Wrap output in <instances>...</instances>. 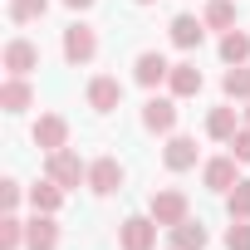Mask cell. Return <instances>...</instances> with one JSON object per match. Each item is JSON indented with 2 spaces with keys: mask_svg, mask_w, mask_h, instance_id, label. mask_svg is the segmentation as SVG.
Instances as JSON below:
<instances>
[{
  "mask_svg": "<svg viewBox=\"0 0 250 250\" xmlns=\"http://www.w3.org/2000/svg\"><path fill=\"white\" fill-rule=\"evenodd\" d=\"M147 216H152L162 230H172V226H182V221L191 216V201H187V191L162 187V191H152V196H147Z\"/></svg>",
  "mask_w": 250,
  "mask_h": 250,
  "instance_id": "6da1fadb",
  "label": "cell"
},
{
  "mask_svg": "<svg viewBox=\"0 0 250 250\" xmlns=\"http://www.w3.org/2000/svg\"><path fill=\"white\" fill-rule=\"evenodd\" d=\"M44 177H54L64 191H74V187H88V162H79V152L59 147V152L44 157Z\"/></svg>",
  "mask_w": 250,
  "mask_h": 250,
  "instance_id": "7a4b0ae2",
  "label": "cell"
},
{
  "mask_svg": "<svg viewBox=\"0 0 250 250\" xmlns=\"http://www.w3.org/2000/svg\"><path fill=\"white\" fill-rule=\"evenodd\" d=\"M64 59H69V64H93V59H98V30L83 25V20H74V25L64 30Z\"/></svg>",
  "mask_w": 250,
  "mask_h": 250,
  "instance_id": "3957f363",
  "label": "cell"
},
{
  "mask_svg": "<svg viewBox=\"0 0 250 250\" xmlns=\"http://www.w3.org/2000/svg\"><path fill=\"white\" fill-rule=\"evenodd\" d=\"M157 230H162V226H157L152 216H128V221L118 226V245H123V250H152V245H157Z\"/></svg>",
  "mask_w": 250,
  "mask_h": 250,
  "instance_id": "277c9868",
  "label": "cell"
},
{
  "mask_svg": "<svg viewBox=\"0 0 250 250\" xmlns=\"http://www.w3.org/2000/svg\"><path fill=\"white\" fill-rule=\"evenodd\" d=\"M143 128L172 138V133H177V98H157V93H152V98L143 103Z\"/></svg>",
  "mask_w": 250,
  "mask_h": 250,
  "instance_id": "5b68a950",
  "label": "cell"
},
{
  "mask_svg": "<svg viewBox=\"0 0 250 250\" xmlns=\"http://www.w3.org/2000/svg\"><path fill=\"white\" fill-rule=\"evenodd\" d=\"M35 147L49 157V152H59V147H69V118L64 113H44L40 123H35Z\"/></svg>",
  "mask_w": 250,
  "mask_h": 250,
  "instance_id": "8992f818",
  "label": "cell"
},
{
  "mask_svg": "<svg viewBox=\"0 0 250 250\" xmlns=\"http://www.w3.org/2000/svg\"><path fill=\"white\" fill-rule=\"evenodd\" d=\"M83 98H88V108H93V113H113V108L123 103V83H118L113 74H93V79H88V88H83Z\"/></svg>",
  "mask_w": 250,
  "mask_h": 250,
  "instance_id": "52a82bcc",
  "label": "cell"
},
{
  "mask_svg": "<svg viewBox=\"0 0 250 250\" xmlns=\"http://www.w3.org/2000/svg\"><path fill=\"white\" fill-rule=\"evenodd\" d=\"M118 187H123V162H118V157L88 162V191H93V196H113Z\"/></svg>",
  "mask_w": 250,
  "mask_h": 250,
  "instance_id": "ba28073f",
  "label": "cell"
},
{
  "mask_svg": "<svg viewBox=\"0 0 250 250\" xmlns=\"http://www.w3.org/2000/svg\"><path fill=\"white\" fill-rule=\"evenodd\" d=\"M25 250H59V221L35 211V221H25Z\"/></svg>",
  "mask_w": 250,
  "mask_h": 250,
  "instance_id": "9c48e42d",
  "label": "cell"
},
{
  "mask_svg": "<svg viewBox=\"0 0 250 250\" xmlns=\"http://www.w3.org/2000/svg\"><path fill=\"white\" fill-rule=\"evenodd\" d=\"M162 162H167V172H191V167H196V138L172 133L167 147H162Z\"/></svg>",
  "mask_w": 250,
  "mask_h": 250,
  "instance_id": "30bf717a",
  "label": "cell"
},
{
  "mask_svg": "<svg viewBox=\"0 0 250 250\" xmlns=\"http://www.w3.org/2000/svg\"><path fill=\"white\" fill-rule=\"evenodd\" d=\"M30 103H35V83L25 74H10L5 83H0V108H5V113H25Z\"/></svg>",
  "mask_w": 250,
  "mask_h": 250,
  "instance_id": "8fae6325",
  "label": "cell"
},
{
  "mask_svg": "<svg viewBox=\"0 0 250 250\" xmlns=\"http://www.w3.org/2000/svg\"><path fill=\"white\" fill-rule=\"evenodd\" d=\"M40 69V44H30V40H10L5 44V74H35Z\"/></svg>",
  "mask_w": 250,
  "mask_h": 250,
  "instance_id": "7c38bea8",
  "label": "cell"
},
{
  "mask_svg": "<svg viewBox=\"0 0 250 250\" xmlns=\"http://www.w3.org/2000/svg\"><path fill=\"white\" fill-rule=\"evenodd\" d=\"M167 74H172V64L157 54V49H147V54H138V64H133V79L143 83V88H157V83H167Z\"/></svg>",
  "mask_w": 250,
  "mask_h": 250,
  "instance_id": "4fadbf2b",
  "label": "cell"
},
{
  "mask_svg": "<svg viewBox=\"0 0 250 250\" xmlns=\"http://www.w3.org/2000/svg\"><path fill=\"white\" fill-rule=\"evenodd\" d=\"M201 182H206L211 191H221V196H226V191L240 182V172H235V157H211V162L201 167Z\"/></svg>",
  "mask_w": 250,
  "mask_h": 250,
  "instance_id": "5bb4252c",
  "label": "cell"
},
{
  "mask_svg": "<svg viewBox=\"0 0 250 250\" xmlns=\"http://www.w3.org/2000/svg\"><path fill=\"white\" fill-rule=\"evenodd\" d=\"M167 88H172V98H196L201 93V69L196 64H172V74H167Z\"/></svg>",
  "mask_w": 250,
  "mask_h": 250,
  "instance_id": "9a60e30c",
  "label": "cell"
},
{
  "mask_svg": "<svg viewBox=\"0 0 250 250\" xmlns=\"http://www.w3.org/2000/svg\"><path fill=\"white\" fill-rule=\"evenodd\" d=\"M235 133H240V118H235V108H230V103H221V108H211V113H206V138L230 143Z\"/></svg>",
  "mask_w": 250,
  "mask_h": 250,
  "instance_id": "2e32d148",
  "label": "cell"
},
{
  "mask_svg": "<svg viewBox=\"0 0 250 250\" xmlns=\"http://www.w3.org/2000/svg\"><path fill=\"white\" fill-rule=\"evenodd\" d=\"M206 40V20H196V15H172V44L177 49H196Z\"/></svg>",
  "mask_w": 250,
  "mask_h": 250,
  "instance_id": "e0dca14e",
  "label": "cell"
},
{
  "mask_svg": "<svg viewBox=\"0 0 250 250\" xmlns=\"http://www.w3.org/2000/svg\"><path fill=\"white\" fill-rule=\"evenodd\" d=\"M64 196H69V191H64L54 177H44V182H35V187H30V206H35V211H44V216H54V211L64 206Z\"/></svg>",
  "mask_w": 250,
  "mask_h": 250,
  "instance_id": "ac0fdd59",
  "label": "cell"
},
{
  "mask_svg": "<svg viewBox=\"0 0 250 250\" xmlns=\"http://www.w3.org/2000/svg\"><path fill=\"white\" fill-rule=\"evenodd\" d=\"M167 235H172V245H177V250H206V245H211L206 226H201V221H191V216H187L182 226H172Z\"/></svg>",
  "mask_w": 250,
  "mask_h": 250,
  "instance_id": "d6986e66",
  "label": "cell"
},
{
  "mask_svg": "<svg viewBox=\"0 0 250 250\" xmlns=\"http://www.w3.org/2000/svg\"><path fill=\"white\" fill-rule=\"evenodd\" d=\"M221 93L230 103H250V64H230L226 79H221Z\"/></svg>",
  "mask_w": 250,
  "mask_h": 250,
  "instance_id": "ffe728a7",
  "label": "cell"
},
{
  "mask_svg": "<svg viewBox=\"0 0 250 250\" xmlns=\"http://www.w3.org/2000/svg\"><path fill=\"white\" fill-rule=\"evenodd\" d=\"M221 59L226 64H250V35L245 30H226L221 35Z\"/></svg>",
  "mask_w": 250,
  "mask_h": 250,
  "instance_id": "44dd1931",
  "label": "cell"
},
{
  "mask_svg": "<svg viewBox=\"0 0 250 250\" xmlns=\"http://www.w3.org/2000/svg\"><path fill=\"white\" fill-rule=\"evenodd\" d=\"M201 20H206V30H235V0H211Z\"/></svg>",
  "mask_w": 250,
  "mask_h": 250,
  "instance_id": "7402d4cb",
  "label": "cell"
},
{
  "mask_svg": "<svg viewBox=\"0 0 250 250\" xmlns=\"http://www.w3.org/2000/svg\"><path fill=\"white\" fill-rule=\"evenodd\" d=\"M226 211H230V221H250V177H240L226 191Z\"/></svg>",
  "mask_w": 250,
  "mask_h": 250,
  "instance_id": "603a6c76",
  "label": "cell"
},
{
  "mask_svg": "<svg viewBox=\"0 0 250 250\" xmlns=\"http://www.w3.org/2000/svg\"><path fill=\"white\" fill-rule=\"evenodd\" d=\"M25 245V221L15 211H5V221H0V250H20Z\"/></svg>",
  "mask_w": 250,
  "mask_h": 250,
  "instance_id": "cb8c5ba5",
  "label": "cell"
},
{
  "mask_svg": "<svg viewBox=\"0 0 250 250\" xmlns=\"http://www.w3.org/2000/svg\"><path fill=\"white\" fill-rule=\"evenodd\" d=\"M49 10V0H10V20L15 25H30V20H40Z\"/></svg>",
  "mask_w": 250,
  "mask_h": 250,
  "instance_id": "d4e9b609",
  "label": "cell"
},
{
  "mask_svg": "<svg viewBox=\"0 0 250 250\" xmlns=\"http://www.w3.org/2000/svg\"><path fill=\"white\" fill-rule=\"evenodd\" d=\"M226 250H250V221H230V230H226Z\"/></svg>",
  "mask_w": 250,
  "mask_h": 250,
  "instance_id": "484cf974",
  "label": "cell"
},
{
  "mask_svg": "<svg viewBox=\"0 0 250 250\" xmlns=\"http://www.w3.org/2000/svg\"><path fill=\"white\" fill-rule=\"evenodd\" d=\"M230 157L235 162H250V123H240V133L230 138Z\"/></svg>",
  "mask_w": 250,
  "mask_h": 250,
  "instance_id": "4316f807",
  "label": "cell"
},
{
  "mask_svg": "<svg viewBox=\"0 0 250 250\" xmlns=\"http://www.w3.org/2000/svg\"><path fill=\"white\" fill-rule=\"evenodd\" d=\"M20 196H25V187L10 177V182H0V206H5V211H15L20 206Z\"/></svg>",
  "mask_w": 250,
  "mask_h": 250,
  "instance_id": "83f0119b",
  "label": "cell"
},
{
  "mask_svg": "<svg viewBox=\"0 0 250 250\" xmlns=\"http://www.w3.org/2000/svg\"><path fill=\"white\" fill-rule=\"evenodd\" d=\"M64 5H69V10H88V5H93V0H64Z\"/></svg>",
  "mask_w": 250,
  "mask_h": 250,
  "instance_id": "f1b7e54d",
  "label": "cell"
},
{
  "mask_svg": "<svg viewBox=\"0 0 250 250\" xmlns=\"http://www.w3.org/2000/svg\"><path fill=\"white\" fill-rule=\"evenodd\" d=\"M245 123H250V103H245Z\"/></svg>",
  "mask_w": 250,
  "mask_h": 250,
  "instance_id": "f546056e",
  "label": "cell"
},
{
  "mask_svg": "<svg viewBox=\"0 0 250 250\" xmlns=\"http://www.w3.org/2000/svg\"><path fill=\"white\" fill-rule=\"evenodd\" d=\"M138 5H152V0H138Z\"/></svg>",
  "mask_w": 250,
  "mask_h": 250,
  "instance_id": "4dcf8cb0",
  "label": "cell"
},
{
  "mask_svg": "<svg viewBox=\"0 0 250 250\" xmlns=\"http://www.w3.org/2000/svg\"><path fill=\"white\" fill-rule=\"evenodd\" d=\"M172 250H177V245H172Z\"/></svg>",
  "mask_w": 250,
  "mask_h": 250,
  "instance_id": "1f68e13d",
  "label": "cell"
}]
</instances>
